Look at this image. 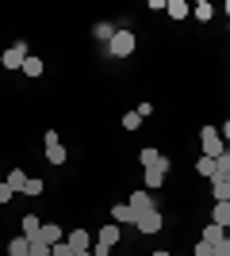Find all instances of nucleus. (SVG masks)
Returning <instances> with one entry per match:
<instances>
[{"label":"nucleus","mask_w":230,"mask_h":256,"mask_svg":"<svg viewBox=\"0 0 230 256\" xmlns=\"http://www.w3.org/2000/svg\"><path fill=\"white\" fill-rule=\"evenodd\" d=\"M199 146H203V157H215V160L226 153V142H222V134L215 126H203V130H199Z\"/></svg>","instance_id":"obj_1"},{"label":"nucleus","mask_w":230,"mask_h":256,"mask_svg":"<svg viewBox=\"0 0 230 256\" xmlns=\"http://www.w3.org/2000/svg\"><path fill=\"white\" fill-rule=\"evenodd\" d=\"M27 58H31V50H27V42H23V38H20V42H12L8 50L0 54V65H4V69H12V73H20Z\"/></svg>","instance_id":"obj_2"},{"label":"nucleus","mask_w":230,"mask_h":256,"mask_svg":"<svg viewBox=\"0 0 230 256\" xmlns=\"http://www.w3.org/2000/svg\"><path fill=\"white\" fill-rule=\"evenodd\" d=\"M108 54H111V58H131V54H134V34L127 31V27H119L115 38L108 42Z\"/></svg>","instance_id":"obj_3"},{"label":"nucleus","mask_w":230,"mask_h":256,"mask_svg":"<svg viewBox=\"0 0 230 256\" xmlns=\"http://www.w3.org/2000/svg\"><path fill=\"white\" fill-rule=\"evenodd\" d=\"M138 164H142V172L157 168V172H169V157H165L161 150H153V146H146L142 153H138Z\"/></svg>","instance_id":"obj_4"},{"label":"nucleus","mask_w":230,"mask_h":256,"mask_svg":"<svg viewBox=\"0 0 230 256\" xmlns=\"http://www.w3.org/2000/svg\"><path fill=\"white\" fill-rule=\"evenodd\" d=\"M131 210H134V222H138V214H150V210H157V203H153V195H146V192H134L131 199Z\"/></svg>","instance_id":"obj_5"},{"label":"nucleus","mask_w":230,"mask_h":256,"mask_svg":"<svg viewBox=\"0 0 230 256\" xmlns=\"http://www.w3.org/2000/svg\"><path fill=\"white\" fill-rule=\"evenodd\" d=\"M138 234H161V210H150V214H138Z\"/></svg>","instance_id":"obj_6"},{"label":"nucleus","mask_w":230,"mask_h":256,"mask_svg":"<svg viewBox=\"0 0 230 256\" xmlns=\"http://www.w3.org/2000/svg\"><path fill=\"white\" fill-rule=\"evenodd\" d=\"M39 241H43V245H62V241H66V230H62V226H43V230H39Z\"/></svg>","instance_id":"obj_7"},{"label":"nucleus","mask_w":230,"mask_h":256,"mask_svg":"<svg viewBox=\"0 0 230 256\" xmlns=\"http://www.w3.org/2000/svg\"><path fill=\"white\" fill-rule=\"evenodd\" d=\"M66 241L77 248V252H88V248H92V237H88V230H69Z\"/></svg>","instance_id":"obj_8"},{"label":"nucleus","mask_w":230,"mask_h":256,"mask_svg":"<svg viewBox=\"0 0 230 256\" xmlns=\"http://www.w3.org/2000/svg\"><path fill=\"white\" fill-rule=\"evenodd\" d=\"M211 195H215V203L230 199V184H226V176H222V172H215V176H211Z\"/></svg>","instance_id":"obj_9"},{"label":"nucleus","mask_w":230,"mask_h":256,"mask_svg":"<svg viewBox=\"0 0 230 256\" xmlns=\"http://www.w3.org/2000/svg\"><path fill=\"white\" fill-rule=\"evenodd\" d=\"M111 218H115V226H134L131 203H115V206H111Z\"/></svg>","instance_id":"obj_10"},{"label":"nucleus","mask_w":230,"mask_h":256,"mask_svg":"<svg viewBox=\"0 0 230 256\" xmlns=\"http://www.w3.org/2000/svg\"><path fill=\"white\" fill-rule=\"evenodd\" d=\"M96 245L115 248V245H119V226H115V222H111V226H104V230H100V237H96Z\"/></svg>","instance_id":"obj_11"},{"label":"nucleus","mask_w":230,"mask_h":256,"mask_svg":"<svg viewBox=\"0 0 230 256\" xmlns=\"http://www.w3.org/2000/svg\"><path fill=\"white\" fill-rule=\"evenodd\" d=\"M165 12H169L173 20H184V16H192V4H188V0H165Z\"/></svg>","instance_id":"obj_12"},{"label":"nucleus","mask_w":230,"mask_h":256,"mask_svg":"<svg viewBox=\"0 0 230 256\" xmlns=\"http://www.w3.org/2000/svg\"><path fill=\"white\" fill-rule=\"evenodd\" d=\"M211 222H215V226H222V230L230 226V199L215 203V210H211Z\"/></svg>","instance_id":"obj_13"},{"label":"nucleus","mask_w":230,"mask_h":256,"mask_svg":"<svg viewBox=\"0 0 230 256\" xmlns=\"http://www.w3.org/2000/svg\"><path fill=\"white\" fill-rule=\"evenodd\" d=\"M20 73H23V76H31V80H35V76H43V73H46L43 58H35V54H31V58L23 62V69H20Z\"/></svg>","instance_id":"obj_14"},{"label":"nucleus","mask_w":230,"mask_h":256,"mask_svg":"<svg viewBox=\"0 0 230 256\" xmlns=\"http://www.w3.org/2000/svg\"><path fill=\"white\" fill-rule=\"evenodd\" d=\"M23 237H27V241H35V237H39V230H43V222H39V218H35V214H23Z\"/></svg>","instance_id":"obj_15"},{"label":"nucleus","mask_w":230,"mask_h":256,"mask_svg":"<svg viewBox=\"0 0 230 256\" xmlns=\"http://www.w3.org/2000/svg\"><path fill=\"white\" fill-rule=\"evenodd\" d=\"M46 160H50V164H66V160H69L66 146H62V142H54V146H46Z\"/></svg>","instance_id":"obj_16"},{"label":"nucleus","mask_w":230,"mask_h":256,"mask_svg":"<svg viewBox=\"0 0 230 256\" xmlns=\"http://www.w3.org/2000/svg\"><path fill=\"white\" fill-rule=\"evenodd\" d=\"M27 180H31V176H23V168H12L8 172V188L16 195H23V188H27Z\"/></svg>","instance_id":"obj_17"},{"label":"nucleus","mask_w":230,"mask_h":256,"mask_svg":"<svg viewBox=\"0 0 230 256\" xmlns=\"http://www.w3.org/2000/svg\"><path fill=\"white\" fill-rule=\"evenodd\" d=\"M222 237H226V230H222V226H215V222L203 226V241H207V245H219Z\"/></svg>","instance_id":"obj_18"},{"label":"nucleus","mask_w":230,"mask_h":256,"mask_svg":"<svg viewBox=\"0 0 230 256\" xmlns=\"http://www.w3.org/2000/svg\"><path fill=\"white\" fill-rule=\"evenodd\" d=\"M196 172H199V176H207V180H211V176L219 172V160H215V157H199V160H196Z\"/></svg>","instance_id":"obj_19"},{"label":"nucleus","mask_w":230,"mask_h":256,"mask_svg":"<svg viewBox=\"0 0 230 256\" xmlns=\"http://www.w3.org/2000/svg\"><path fill=\"white\" fill-rule=\"evenodd\" d=\"M27 252H31V241H27V237H12L8 256H27Z\"/></svg>","instance_id":"obj_20"},{"label":"nucleus","mask_w":230,"mask_h":256,"mask_svg":"<svg viewBox=\"0 0 230 256\" xmlns=\"http://www.w3.org/2000/svg\"><path fill=\"white\" fill-rule=\"evenodd\" d=\"M192 16H196V20H203V23H207L211 16H215V8H211V0H199V4H192Z\"/></svg>","instance_id":"obj_21"},{"label":"nucleus","mask_w":230,"mask_h":256,"mask_svg":"<svg viewBox=\"0 0 230 256\" xmlns=\"http://www.w3.org/2000/svg\"><path fill=\"white\" fill-rule=\"evenodd\" d=\"M92 34H96L100 42H111V38H115V27H111V23H96V27H92Z\"/></svg>","instance_id":"obj_22"},{"label":"nucleus","mask_w":230,"mask_h":256,"mask_svg":"<svg viewBox=\"0 0 230 256\" xmlns=\"http://www.w3.org/2000/svg\"><path fill=\"white\" fill-rule=\"evenodd\" d=\"M161 184H165V172H157V168H150V172H146V188H150V192H157Z\"/></svg>","instance_id":"obj_23"},{"label":"nucleus","mask_w":230,"mask_h":256,"mask_svg":"<svg viewBox=\"0 0 230 256\" xmlns=\"http://www.w3.org/2000/svg\"><path fill=\"white\" fill-rule=\"evenodd\" d=\"M43 192H46V184H43V180H35V176L27 180V188H23V195H31V199H35V195H43Z\"/></svg>","instance_id":"obj_24"},{"label":"nucleus","mask_w":230,"mask_h":256,"mask_svg":"<svg viewBox=\"0 0 230 256\" xmlns=\"http://www.w3.org/2000/svg\"><path fill=\"white\" fill-rule=\"evenodd\" d=\"M50 256H77V248L69 241H62V245H50Z\"/></svg>","instance_id":"obj_25"},{"label":"nucleus","mask_w":230,"mask_h":256,"mask_svg":"<svg viewBox=\"0 0 230 256\" xmlns=\"http://www.w3.org/2000/svg\"><path fill=\"white\" fill-rule=\"evenodd\" d=\"M142 126V118L134 115V111H127V115H123V130H138Z\"/></svg>","instance_id":"obj_26"},{"label":"nucleus","mask_w":230,"mask_h":256,"mask_svg":"<svg viewBox=\"0 0 230 256\" xmlns=\"http://www.w3.org/2000/svg\"><path fill=\"white\" fill-rule=\"evenodd\" d=\"M12 195H16V192H12V188H8V180H4V184H0V206H4V203H12Z\"/></svg>","instance_id":"obj_27"},{"label":"nucleus","mask_w":230,"mask_h":256,"mask_svg":"<svg viewBox=\"0 0 230 256\" xmlns=\"http://www.w3.org/2000/svg\"><path fill=\"white\" fill-rule=\"evenodd\" d=\"M134 115H138V118H150L153 115V104H138V107H134Z\"/></svg>","instance_id":"obj_28"},{"label":"nucleus","mask_w":230,"mask_h":256,"mask_svg":"<svg viewBox=\"0 0 230 256\" xmlns=\"http://www.w3.org/2000/svg\"><path fill=\"white\" fill-rule=\"evenodd\" d=\"M196 256H215V245H207V241H199V245H196Z\"/></svg>","instance_id":"obj_29"},{"label":"nucleus","mask_w":230,"mask_h":256,"mask_svg":"<svg viewBox=\"0 0 230 256\" xmlns=\"http://www.w3.org/2000/svg\"><path fill=\"white\" fill-rule=\"evenodd\" d=\"M215 256H230V237H222L219 245H215Z\"/></svg>","instance_id":"obj_30"},{"label":"nucleus","mask_w":230,"mask_h":256,"mask_svg":"<svg viewBox=\"0 0 230 256\" xmlns=\"http://www.w3.org/2000/svg\"><path fill=\"white\" fill-rule=\"evenodd\" d=\"M219 134H222V142H226V146H230V118H226V122H222V130H219Z\"/></svg>","instance_id":"obj_31"},{"label":"nucleus","mask_w":230,"mask_h":256,"mask_svg":"<svg viewBox=\"0 0 230 256\" xmlns=\"http://www.w3.org/2000/svg\"><path fill=\"white\" fill-rule=\"evenodd\" d=\"M150 256H169V252H165V248H157V252H150Z\"/></svg>","instance_id":"obj_32"},{"label":"nucleus","mask_w":230,"mask_h":256,"mask_svg":"<svg viewBox=\"0 0 230 256\" xmlns=\"http://www.w3.org/2000/svg\"><path fill=\"white\" fill-rule=\"evenodd\" d=\"M222 160H226V164H230V146H226V153H222Z\"/></svg>","instance_id":"obj_33"},{"label":"nucleus","mask_w":230,"mask_h":256,"mask_svg":"<svg viewBox=\"0 0 230 256\" xmlns=\"http://www.w3.org/2000/svg\"><path fill=\"white\" fill-rule=\"evenodd\" d=\"M77 256H92V248H88V252H77Z\"/></svg>","instance_id":"obj_34"},{"label":"nucleus","mask_w":230,"mask_h":256,"mask_svg":"<svg viewBox=\"0 0 230 256\" xmlns=\"http://www.w3.org/2000/svg\"><path fill=\"white\" fill-rule=\"evenodd\" d=\"M226 12H230V0H226Z\"/></svg>","instance_id":"obj_35"},{"label":"nucleus","mask_w":230,"mask_h":256,"mask_svg":"<svg viewBox=\"0 0 230 256\" xmlns=\"http://www.w3.org/2000/svg\"><path fill=\"white\" fill-rule=\"evenodd\" d=\"M226 237H230V226H226Z\"/></svg>","instance_id":"obj_36"}]
</instances>
